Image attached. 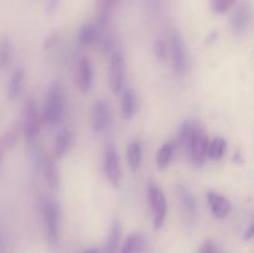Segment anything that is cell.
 I'll use <instances>...</instances> for the list:
<instances>
[{
    "label": "cell",
    "mask_w": 254,
    "mask_h": 253,
    "mask_svg": "<svg viewBox=\"0 0 254 253\" xmlns=\"http://www.w3.org/2000/svg\"><path fill=\"white\" fill-rule=\"evenodd\" d=\"M64 114V89L57 82L50 86L44 106V122L49 126H56L62 121Z\"/></svg>",
    "instance_id": "6da1fadb"
},
{
    "label": "cell",
    "mask_w": 254,
    "mask_h": 253,
    "mask_svg": "<svg viewBox=\"0 0 254 253\" xmlns=\"http://www.w3.org/2000/svg\"><path fill=\"white\" fill-rule=\"evenodd\" d=\"M41 213L44 220L45 230H46L47 238L51 245H56L60 237V208L57 203L51 198H42L41 201Z\"/></svg>",
    "instance_id": "7a4b0ae2"
},
{
    "label": "cell",
    "mask_w": 254,
    "mask_h": 253,
    "mask_svg": "<svg viewBox=\"0 0 254 253\" xmlns=\"http://www.w3.org/2000/svg\"><path fill=\"white\" fill-rule=\"evenodd\" d=\"M169 50H170L174 71L176 74L181 76L188 69L189 60L185 42L176 30H171L170 35H169Z\"/></svg>",
    "instance_id": "3957f363"
},
{
    "label": "cell",
    "mask_w": 254,
    "mask_h": 253,
    "mask_svg": "<svg viewBox=\"0 0 254 253\" xmlns=\"http://www.w3.org/2000/svg\"><path fill=\"white\" fill-rule=\"evenodd\" d=\"M148 198L150 203L151 215H153L154 227L158 230L164 225L168 213V202L166 197L161 189L156 186L155 184H149L148 185Z\"/></svg>",
    "instance_id": "277c9868"
},
{
    "label": "cell",
    "mask_w": 254,
    "mask_h": 253,
    "mask_svg": "<svg viewBox=\"0 0 254 253\" xmlns=\"http://www.w3.org/2000/svg\"><path fill=\"white\" fill-rule=\"evenodd\" d=\"M22 126H24V134L26 141L29 144H32L40 131L39 109H37L36 103L32 98H29L25 102Z\"/></svg>",
    "instance_id": "5b68a950"
},
{
    "label": "cell",
    "mask_w": 254,
    "mask_h": 253,
    "mask_svg": "<svg viewBox=\"0 0 254 253\" xmlns=\"http://www.w3.org/2000/svg\"><path fill=\"white\" fill-rule=\"evenodd\" d=\"M208 151V139L205 131L196 128L191 136L190 144L188 148V156L190 158L191 163L196 166H200L205 163L207 158Z\"/></svg>",
    "instance_id": "8992f818"
},
{
    "label": "cell",
    "mask_w": 254,
    "mask_h": 253,
    "mask_svg": "<svg viewBox=\"0 0 254 253\" xmlns=\"http://www.w3.org/2000/svg\"><path fill=\"white\" fill-rule=\"evenodd\" d=\"M126 76V62L123 54L118 49L113 50L111 54V63H109V87L114 93H118L124 83Z\"/></svg>",
    "instance_id": "52a82bcc"
},
{
    "label": "cell",
    "mask_w": 254,
    "mask_h": 253,
    "mask_svg": "<svg viewBox=\"0 0 254 253\" xmlns=\"http://www.w3.org/2000/svg\"><path fill=\"white\" fill-rule=\"evenodd\" d=\"M103 169L104 175L108 179L109 183L118 188L121 184L122 179V169H121V161H119L118 151H117L116 146L109 144L104 153V160H103Z\"/></svg>",
    "instance_id": "ba28073f"
},
{
    "label": "cell",
    "mask_w": 254,
    "mask_h": 253,
    "mask_svg": "<svg viewBox=\"0 0 254 253\" xmlns=\"http://www.w3.org/2000/svg\"><path fill=\"white\" fill-rule=\"evenodd\" d=\"M112 112L109 103L104 99H98L94 102L92 108V126L96 133H102L111 124Z\"/></svg>",
    "instance_id": "9c48e42d"
},
{
    "label": "cell",
    "mask_w": 254,
    "mask_h": 253,
    "mask_svg": "<svg viewBox=\"0 0 254 253\" xmlns=\"http://www.w3.org/2000/svg\"><path fill=\"white\" fill-rule=\"evenodd\" d=\"M76 83L82 92H88L93 83V66L87 56L81 57L77 63Z\"/></svg>",
    "instance_id": "30bf717a"
},
{
    "label": "cell",
    "mask_w": 254,
    "mask_h": 253,
    "mask_svg": "<svg viewBox=\"0 0 254 253\" xmlns=\"http://www.w3.org/2000/svg\"><path fill=\"white\" fill-rule=\"evenodd\" d=\"M178 197L183 217L185 218L186 222H191L196 215V201L193 198L192 193L185 186H179Z\"/></svg>",
    "instance_id": "8fae6325"
},
{
    "label": "cell",
    "mask_w": 254,
    "mask_h": 253,
    "mask_svg": "<svg viewBox=\"0 0 254 253\" xmlns=\"http://www.w3.org/2000/svg\"><path fill=\"white\" fill-rule=\"evenodd\" d=\"M40 164H41L42 175H44L45 181H46L47 185L50 186V189H52V190L59 189L60 176L56 163H55L54 159H52L51 156L45 155L44 154V155H41V158H40Z\"/></svg>",
    "instance_id": "7c38bea8"
},
{
    "label": "cell",
    "mask_w": 254,
    "mask_h": 253,
    "mask_svg": "<svg viewBox=\"0 0 254 253\" xmlns=\"http://www.w3.org/2000/svg\"><path fill=\"white\" fill-rule=\"evenodd\" d=\"M207 201L212 215L216 218H225L232 210V203L223 195L217 192H207Z\"/></svg>",
    "instance_id": "4fadbf2b"
},
{
    "label": "cell",
    "mask_w": 254,
    "mask_h": 253,
    "mask_svg": "<svg viewBox=\"0 0 254 253\" xmlns=\"http://www.w3.org/2000/svg\"><path fill=\"white\" fill-rule=\"evenodd\" d=\"M251 22V10L247 4H242L235 10L231 17V29L235 34H242Z\"/></svg>",
    "instance_id": "5bb4252c"
},
{
    "label": "cell",
    "mask_w": 254,
    "mask_h": 253,
    "mask_svg": "<svg viewBox=\"0 0 254 253\" xmlns=\"http://www.w3.org/2000/svg\"><path fill=\"white\" fill-rule=\"evenodd\" d=\"M73 141H74L73 133L67 128L61 129V130L56 134V138H55L54 155L57 156V158L64 156V154L72 148Z\"/></svg>",
    "instance_id": "9a60e30c"
},
{
    "label": "cell",
    "mask_w": 254,
    "mask_h": 253,
    "mask_svg": "<svg viewBox=\"0 0 254 253\" xmlns=\"http://www.w3.org/2000/svg\"><path fill=\"white\" fill-rule=\"evenodd\" d=\"M148 248V240L140 232L131 233L124 241L121 253H145Z\"/></svg>",
    "instance_id": "2e32d148"
},
{
    "label": "cell",
    "mask_w": 254,
    "mask_h": 253,
    "mask_svg": "<svg viewBox=\"0 0 254 253\" xmlns=\"http://www.w3.org/2000/svg\"><path fill=\"white\" fill-rule=\"evenodd\" d=\"M116 0H96V19L99 27L106 26L112 19Z\"/></svg>",
    "instance_id": "e0dca14e"
},
{
    "label": "cell",
    "mask_w": 254,
    "mask_h": 253,
    "mask_svg": "<svg viewBox=\"0 0 254 253\" xmlns=\"http://www.w3.org/2000/svg\"><path fill=\"white\" fill-rule=\"evenodd\" d=\"M101 39V27L97 24H87L81 27L78 32L79 46L87 47Z\"/></svg>",
    "instance_id": "ac0fdd59"
},
{
    "label": "cell",
    "mask_w": 254,
    "mask_h": 253,
    "mask_svg": "<svg viewBox=\"0 0 254 253\" xmlns=\"http://www.w3.org/2000/svg\"><path fill=\"white\" fill-rule=\"evenodd\" d=\"M24 79L25 73L20 68L16 69L11 74L9 79V84H7V97H9V99L14 101V99H16L21 94L22 88H24Z\"/></svg>",
    "instance_id": "d6986e66"
},
{
    "label": "cell",
    "mask_w": 254,
    "mask_h": 253,
    "mask_svg": "<svg viewBox=\"0 0 254 253\" xmlns=\"http://www.w3.org/2000/svg\"><path fill=\"white\" fill-rule=\"evenodd\" d=\"M174 150H175V144L173 141H166L161 145L158 151V155H156V166L159 170H165L168 168L173 159Z\"/></svg>",
    "instance_id": "ffe728a7"
},
{
    "label": "cell",
    "mask_w": 254,
    "mask_h": 253,
    "mask_svg": "<svg viewBox=\"0 0 254 253\" xmlns=\"http://www.w3.org/2000/svg\"><path fill=\"white\" fill-rule=\"evenodd\" d=\"M127 158H128L129 166L131 170H138L140 168L141 159H143V148H141L140 141H131L127 149Z\"/></svg>",
    "instance_id": "44dd1931"
},
{
    "label": "cell",
    "mask_w": 254,
    "mask_h": 253,
    "mask_svg": "<svg viewBox=\"0 0 254 253\" xmlns=\"http://www.w3.org/2000/svg\"><path fill=\"white\" fill-rule=\"evenodd\" d=\"M122 237V225L118 220H114L112 223L111 232H109L108 242H107L106 248H104V253H117L121 243Z\"/></svg>",
    "instance_id": "7402d4cb"
},
{
    "label": "cell",
    "mask_w": 254,
    "mask_h": 253,
    "mask_svg": "<svg viewBox=\"0 0 254 253\" xmlns=\"http://www.w3.org/2000/svg\"><path fill=\"white\" fill-rule=\"evenodd\" d=\"M136 111V99L135 94L131 89L124 91L123 97H122V114L124 119H130L135 114Z\"/></svg>",
    "instance_id": "603a6c76"
},
{
    "label": "cell",
    "mask_w": 254,
    "mask_h": 253,
    "mask_svg": "<svg viewBox=\"0 0 254 253\" xmlns=\"http://www.w3.org/2000/svg\"><path fill=\"white\" fill-rule=\"evenodd\" d=\"M226 145L227 144H226L225 139L221 138V136H216L211 143H208L207 156H210V159H212V160H220L225 155Z\"/></svg>",
    "instance_id": "cb8c5ba5"
},
{
    "label": "cell",
    "mask_w": 254,
    "mask_h": 253,
    "mask_svg": "<svg viewBox=\"0 0 254 253\" xmlns=\"http://www.w3.org/2000/svg\"><path fill=\"white\" fill-rule=\"evenodd\" d=\"M11 60V42L7 37L0 39V71L5 69Z\"/></svg>",
    "instance_id": "d4e9b609"
},
{
    "label": "cell",
    "mask_w": 254,
    "mask_h": 253,
    "mask_svg": "<svg viewBox=\"0 0 254 253\" xmlns=\"http://www.w3.org/2000/svg\"><path fill=\"white\" fill-rule=\"evenodd\" d=\"M236 0H211V7L216 14H225L231 9Z\"/></svg>",
    "instance_id": "484cf974"
},
{
    "label": "cell",
    "mask_w": 254,
    "mask_h": 253,
    "mask_svg": "<svg viewBox=\"0 0 254 253\" xmlns=\"http://www.w3.org/2000/svg\"><path fill=\"white\" fill-rule=\"evenodd\" d=\"M154 51H155V56L158 57V60L163 61L168 55V45L163 39L156 40L155 45H154Z\"/></svg>",
    "instance_id": "4316f807"
},
{
    "label": "cell",
    "mask_w": 254,
    "mask_h": 253,
    "mask_svg": "<svg viewBox=\"0 0 254 253\" xmlns=\"http://www.w3.org/2000/svg\"><path fill=\"white\" fill-rule=\"evenodd\" d=\"M215 250H216L215 243H213L211 240H207L202 243L198 253H215Z\"/></svg>",
    "instance_id": "83f0119b"
},
{
    "label": "cell",
    "mask_w": 254,
    "mask_h": 253,
    "mask_svg": "<svg viewBox=\"0 0 254 253\" xmlns=\"http://www.w3.org/2000/svg\"><path fill=\"white\" fill-rule=\"evenodd\" d=\"M57 4H59V0H47V4H46L47 11L49 12L55 11L57 7Z\"/></svg>",
    "instance_id": "f1b7e54d"
},
{
    "label": "cell",
    "mask_w": 254,
    "mask_h": 253,
    "mask_svg": "<svg viewBox=\"0 0 254 253\" xmlns=\"http://www.w3.org/2000/svg\"><path fill=\"white\" fill-rule=\"evenodd\" d=\"M253 237H254V222L250 226V228L247 230V232L245 233V240L250 241V240H252Z\"/></svg>",
    "instance_id": "f546056e"
},
{
    "label": "cell",
    "mask_w": 254,
    "mask_h": 253,
    "mask_svg": "<svg viewBox=\"0 0 254 253\" xmlns=\"http://www.w3.org/2000/svg\"><path fill=\"white\" fill-rule=\"evenodd\" d=\"M4 150H5V146L2 144V141L0 140V166H1L2 163V156H4Z\"/></svg>",
    "instance_id": "4dcf8cb0"
},
{
    "label": "cell",
    "mask_w": 254,
    "mask_h": 253,
    "mask_svg": "<svg viewBox=\"0 0 254 253\" xmlns=\"http://www.w3.org/2000/svg\"><path fill=\"white\" fill-rule=\"evenodd\" d=\"M84 253H101V252H99L98 250H88V251H86Z\"/></svg>",
    "instance_id": "1f68e13d"
},
{
    "label": "cell",
    "mask_w": 254,
    "mask_h": 253,
    "mask_svg": "<svg viewBox=\"0 0 254 253\" xmlns=\"http://www.w3.org/2000/svg\"><path fill=\"white\" fill-rule=\"evenodd\" d=\"M215 253H223V252H222V251H220V250H217V248H216Z\"/></svg>",
    "instance_id": "d6a6232c"
}]
</instances>
